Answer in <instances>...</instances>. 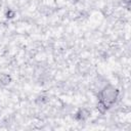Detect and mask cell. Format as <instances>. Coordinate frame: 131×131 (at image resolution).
Listing matches in <instances>:
<instances>
[{
	"label": "cell",
	"instance_id": "cell-1",
	"mask_svg": "<svg viewBox=\"0 0 131 131\" xmlns=\"http://www.w3.org/2000/svg\"><path fill=\"white\" fill-rule=\"evenodd\" d=\"M119 94H120V91L115 86H113L112 84H106L98 91L97 99L102 100L111 108L119 98Z\"/></svg>",
	"mask_w": 131,
	"mask_h": 131
},
{
	"label": "cell",
	"instance_id": "cell-2",
	"mask_svg": "<svg viewBox=\"0 0 131 131\" xmlns=\"http://www.w3.org/2000/svg\"><path fill=\"white\" fill-rule=\"evenodd\" d=\"M91 115V112L87 107H80L76 113H75V120L78 122H85Z\"/></svg>",
	"mask_w": 131,
	"mask_h": 131
},
{
	"label": "cell",
	"instance_id": "cell-3",
	"mask_svg": "<svg viewBox=\"0 0 131 131\" xmlns=\"http://www.w3.org/2000/svg\"><path fill=\"white\" fill-rule=\"evenodd\" d=\"M11 82H12V77L10 74L7 73L0 74V84L2 86H8Z\"/></svg>",
	"mask_w": 131,
	"mask_h": 131
},
{
	"label": "cell",
	"instance_id": "cell-4",
	"mask_svg": "<svg viewBox=\"0 0 131 131\" xmlns=\"http://www.w3.org/2000/svg\"><path fill=\"white\" fill-rule=\"evenodd\" d=\"M96 110L98 111V113L99 114H101V115H103V114H105L108 110H110V107L102 101V100H100V99H98V101H97V103H96Z\"/></svg>",
	"mask_w": 131,
	"mask_h": 131
},
{
	"label": "cell",
	"instance_id": "cell-5",
	"mask_svg": "<svg viewBox=\"0 0 131 131\" xmlns=\"http://www.w3.org/2000/svg\"><path fill=\"white\" fill-rule=\"evenodd\" d=\"M15 15H16V12H15L12 8H7V9H6V11H5V17H6L7 19H11V18H13Z\"/></svg>",
	"mask_w": 131,
	"mask_h": 131
}]
</instances>
